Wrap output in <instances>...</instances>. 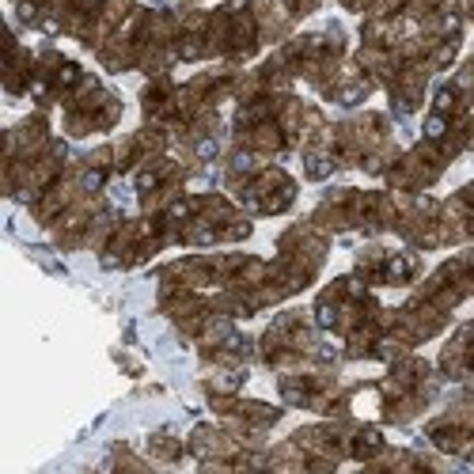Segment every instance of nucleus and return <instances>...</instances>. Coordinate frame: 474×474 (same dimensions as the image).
Instances as JSON below:
<instances>
[{"label":"nucleus","instance_id":"f257e3e1","mask_svg":"<svg viewBox=\"0 0 474 474\" xmlns=\"http://www.w3.org/2000/svg\"><path fill=\"white\" fill-rule=\"evenodd\" d=\"M444 129H448V122H444L440 114L425 118V137H432V141H440V137H444Z\"/></svg>","mask_w":474,"mask_h":474},{"label":"nucleus","instance_id":"f03ea898","mask_svg":"<svg viewBox=\"0 0 474 474\" xmlns=\"http://www.w3.org/2000/svg\"><path fill=\"white\" fill-rule=\"evenodd\" d=\"M307 175H311V178H326V175H330V159H326V156L307 159Z\"/></svg>","mask_w":474,"mask_h":474},{"label":"nucleus","instance_id":"7ed1b4c3","mask_svg":"<svg viewBox=\"0 0 474 474\" xmlns=\"http://www.w3.org/2000/svg\"><path fill=\"white\" fill-rule=\"evenodd\" d=\"M451 102H455V91H451V87H444V91L436 95V110H448Z\"/></svg>","mask_w":474,"mask_h":474},{"label":"nucleus","instance_id":"20e7f679","mask_svg":"<svg viewBox=\"0 0 474 474\" xmlns=\"http://www.w3.org/2000/svg\"><path fill=\"white\" fill-rule=\"evenodd\" d=\"M84 186H87V190H99V186H102V175H99V171H87V175H84Z\"/></svg>","mask_w":474,"mask_h":474},{"label":"nucleus","instance_id":"39448f33","mask_svg":"<svg viewBox=\"0 0 474 474\" xmlns=\"http://www.w3.org/2000/svg\"><path fill=\"white\" fill-rule=\"evenodd\" d=\"M330 323H334V311L323 303V307H319V326H330Z\"/></svg>","mask_w":474,"mask_h":474}]
</instances>
